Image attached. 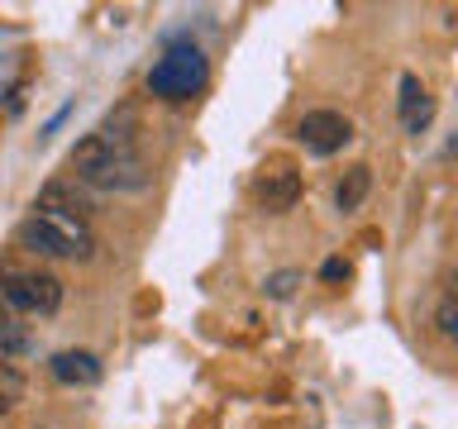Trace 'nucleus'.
Returning <instances> with one entry per match:
<instances>
[{
	"instance_id": "obj_1",
	"label": "nucleus",
	"mask_w": 458,
	"mask_h": 429,
	"mask_svg": "<svg viewBox=\"0 0 458 429\" xmlns=\"http://www.w3.org/2000/svg\"><path fill=\"white\" fill-rule=\"evenodd\" d=\"M77 181L100 186V191H139L148 181V163L139 153V114L120 110L106 124H96L77 148L67 153Z\"/></svg>"
},
{
	"instance_id": "obj_2",
	"label": "nucleus",
	"mask_w": 458,
	"mask_h": 429,
	"mask_svg": "<svg viewBox=\"0 0 458 429\" xmlns=\"http://www.w3.org/2000/svg\"><path fill=\"white\" fill-rule=\"evenodd\" d=\"M20 243L43 253V257H72V263H86L96 253L91 224L81 214H67V210H34L20 224Z\"/></svg>"
},
{
	"instance_id": "obj_3",
	"label": "nucleus",
	"mask_w": 458,
	"mask_h": 429,
	"mask_svg": "<svg viewBox=\"0 0 458 429\" xmlns=\"http://www.w3.org/2000/svg\"><path fill=\"white\" fill-rule=\"evenodd\" d=\"M206 77H210L206 53H200L196 43H172L148 72V91L157 100H191L200 86H206Z\"/></svg>"
},
{
	"instance_id": "obj_4",
	"label": "nucleus",
	"mask_w": 458,
	"mask_h": 429,
	"mask_svg": "<svg viewBox=\"0 0 458 429\" xmlns=\"http://www.w3.org/2000/svg\"><path fill=\"white\" fill-rule=\"evenodd\" d=\"M0 306L14 315H53L63 306V282L53 272H38V267L5 272L0 277Z\"/></svg>"
},
{
	"instance_id": "obj_5",
	"label": "nucleus",
	"mask_w": 458,
	"mask_h": 429,
	"mask_svg": "<svg viewBox=\"0 0 458 429\" xmlns=\"http://www.w3.org/2000/svg\"><path fill=\"white\" fill-rule=\"evenodd\" d=\"M296 139L306 143V153L329 157L353 139V124H349V114H339V110H310V114H301Z\"/></svg>"
},
{
	"instance_id": "obj_6",
	"label": "nucleus",
	"mask_w": 458,
	"mask_h": 429,
	"mask_svg": "<svg viewBox=\"0 0 458 429\" xmlns=\"http://www.w3.org/2000/svg\"><path fill=\"white\" fill-rule=\"evenodd\" d=\"M253 200H258V210H267V214H286L301 200V172H292V167L263 172V177L253 181Z\"/></svg>"
},
{
	"instance_id": "obj_7",
	"label": "nucleus",
	"mask_w": 458,
	"mask_h": 429,
	"mask_svg": "<svg viewBox=\"0 0 458 429\" xmlns=\"http://www.w3.org/2000/svg\"><path fill=\"white\" fill-rule=\"evenodd\" d=\"M396 110H401V124H406V134H425L429 120H435V100H429V91L420 86V77L415 72H401L396 81Z\"/></svg>"
},
{
	"instance_id": "obj_8",
	"label": "nucleus",
	"mask_w": 458,
	"mask_h": 429,
	"mask_svg": "<svg viewBox=\"0 0 458 429\" xmlns=\"http://www.w3.org/2000/svg\"><path fill=\"white\" fill-rule=\"evenodd\" d=\"M48 372L63 386H96L100 382V358L86 353V349H63V353H53Z\"/></svg>"
},
{
	"instance_id": "obj_9",
	"label": "nucleus",
	"mask_w": 458,
	"mask_h": 429,
	"mask_svg": "<svg viewBox=\"0 0 458 429\" xmlns=\"http://www.w3.org/2000/svg\"><path fill=\"white\" fill-rule=\"evenodd\" d=\"M368 191H372V167H368V163H353V167L339 177V186H335V210L353 214V210L368 200Z\"/></svg>"
},
{
	"instance_id": "obj_10",
	"label": "nucleus",
	"mask_w": 458,
	"mask_h": 429,
	"mask_svg": "<svg viewBox=\"0 0 458 429\" xmlns=\"http://www.w3.org/2000/svg\"><path fill=\"white\" fill-rule=\"evenodd\" d=\"M24 353H34V339H29V329L20 324V315L0 306V363L24 358Z\"/></svg>"
},
{
	"instance_id": "obj_11",
	"label": "nucleus",
	"mask_w": 458,
	"mask_h": 429,
	"mask_svg": "<svg viewBox=\"0 0 458 429\" xmlns=\"http://www.w3.org/2000/svg\"><path fill=\"white\" fill-rule=\"evenodd\" d=\"M435 329H439V339L458 343V291H444V296H439V306H435Z\"/></svg>"
},
{
	"instance_id": "obj_12",
	"label": "nucleus",
	"mask_w": 458,
	"mask_h": 429,
	"mask_svg": "<svg viewBox=\"0 0 458 429\" xmlns=\"http://www.w3.org/2000/svg\"><path fill=\"white\" fill-rule=\"evenodd\" d=\"M24 400V377L10 363H0V415H10Z\"/></svg>"
},
{
	"instance_id": "obj_13",
	"label": "nucleus",
	"mask_w": 458,
	"mask_h": 429,
	"mask_svg": "<svg viewBox=\"0 0 458 429\" xmlns=\"http://www.w3.org/2000/svg\"><path fill=\"white\" fill-rule=\"evenodd\" d=\"M301 282H306V277H301L296 267H286V272H272V277L263 282V296H267V300H292Z\"/></svg>"
},
{
	"instance_id": "obj_14",
	"label": "nucleus",
	"mask_w": 458,
	"mask_h": 429,
	"mask_svg": "<svg viewBox=\"0 0 458 429\" xmlns=\"http://www.w3.org/2000/svg\"><path fill=\"white\" fill-rule=\"evenodd\" d=\"M320 277L325 282H344V277H349V263H344V257H329V263L320 267Z\"/></svg>"
}]
</instances>
